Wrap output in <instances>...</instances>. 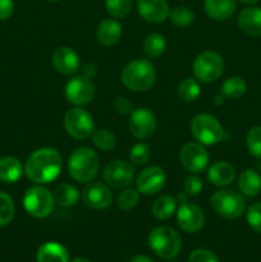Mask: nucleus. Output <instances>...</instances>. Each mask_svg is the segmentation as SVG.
Masks as SVG:
<instances>
[{
	"label": "nucleus",
	"mask_w": 261,
	"mask_h": 262,
	"mask_svg": "<svg viewBox=\"0 0 261 262\" xmlns=\"http://www.w3.org/2000/svg\"><path fill=\"white\" fill-rule=\"evenodd\" d=\"M14 216V202L9 194L0 192V227L9 224Z\"/></svg>",
	"instance_id": "f704fd0d"
},
{
	"label": "nucleus",
	"mask_w": 261,
	"mask_h": 262,
	"mask_svg": "<svg viewBox=\"0 0 261 262\" xmlns=\"http://www.w3.org/2000/svg\"><path fill=\"white\" fill-rule=\"evenodd\" d=\"M64 128L74 140H86L95 130L94 118L84 109L73 107L66 113Z\"/></svg>",
	"instance_id": "1a4fd4ad"
},
{
	"label": "nucleus",
	"mask_w": 261,
	"mask_h": 262,
	"mask_svg": "<svg viewBox=\"0 0 261 262\" xmlns=\"http://www.w3.org/2000/svg\"><path fill=\"white\" fill-rule=\"evenodd\" d=\"M238 27L243 33L252 37L261 36V8L250 7L238 15Z\"/></svg>",
	"instance_id": "6ab92c4d"
},
{
	"label": "nucleus",
	"mask_w": 261,
	"mask_h": 262,
	"mask_svg": "<svg viewBox=\"0 0 261 262\" xmlns=\"http://www.w3.org/2000/svg\"><path fill=\"white\" fill-rule=\"evenodd\" d=\"M212 210L224 219L234 220L242 216L246 210V201L243 194L233 189H220L210 200Z\"/></svg>",
	"instance_id": "39448f33"
},
{
	"label": "nucleus",
	"mask_w": 261,
	"mask_h": 262,
	"mask_svg": "<svg viewBox=\"0 0 261 262\" xmlns=\"http://www.w3.org/2000/svg\"><path fill=\"white\" fill-rule=\"evenodd\" d=\"M133 0H105L106 12L113 18H124L132 9Z\"/></svg>",
	"instance_id": "473e14b6"
},
{
	"label": "nucleus",
	"mask_w": 261,
	"mask_h": 262,
	"mask_svg": "<svg viewBox=\"0 0 261 262\" xmlns=\"http://www.w3.org/2000/svg\"><path fill=\"white\" fill-rule=\"evenodd\" d=\"M96 37L101 45L114 46L122 37V26L115 19H104L97 27Z\"/></svg>",
	"instance_id": "4be33fe9"
},
{
	"label": "nucleus",
	"mask_w": 261,
	"mask_h": 262,
	"mask_svg": "<svg viewBox=\"0 0 261 262\" xmlns=\"http://www.w3.org/2000/svg\"><path fill=\"white\" fill-rule=\"evenodd\" d=\"M147 242L153 252L164 260L177 257L182 250V238L170 227H156L150 232Z\"/></svg>",
	"instance_id": "20e7f679"
},
{
	"label": "nucleus",
	"mask_w": 261,
	"mask_h": 262,
	"mask_svg": "<svg viewBox=\"0 0 261 262\" xmlns=\"http://www.w3.org/2000/svg\"><path fill=\"white\" fill-rule=\"evenodd\" d=\"M129 262H154L148 256L146 255H137L132 258Z\"/></svg>",
	"instance_id": "c03bdc74"
},
{
	"label": "nucleus",
	"mask_w": 261,
	"mask_h": 262,
	"mask_svg": "<svg viewBox=\"0 0 261 262\" xmlns=\"http://www.w3.org/2000/svg\"><path fill=\"white\" fill-rule=\"evenodd\" d=\"M177 223L186 233H197L204 228L205 214L201 207L192 202H181L177 210Z\"/></svg>",
	"instance_id": "4468645a"
},
{
	"label": "nucleus",
	"mask_w": 261,
	"mask_h": 262,
	"mask_svg": "<svg viewBox=\"0 0 261 262\" xmlns=\"http://www.w3.org/2000/svg\"><path fill=\"white\" fill-rule=\"evenodd\" d=\"M169 19L176 27L186 28L193 23L194 15L192 10L187 7H176L169 12Z\"/></svg>",
	"instance_id": "2f4dec72"
},
{
	"label": "nucleus",
	"mask_w": 261,
	"mask_h": 262,
	"mask_svg": "<svg viewBox=\"0 0 261 262\" xmlns=\"http://www.w3.org/2000/svg\"><path fill=\"white\" fill-rule=\"evenodd\" d=\"M188 262H219V258L211 251L205 250V248H199V250H194L189 255Z\"/></svg>",
	"instance_id": "ea45409f"
},
{
	"label": "nucleus",
	"mask_w": 261,
	"mask_h": 262,
	"mask_svg": "<svg viewBox=\"0 0 261 262\" xmlns=\"http://www.w3.org/2000/svg\"><path fill=\"white\" fill-rule=\"evenodd\" d=\"M246 219H247L251 229L261 234V202H255V204L250 205V207L247 209Z\"/></svg>",
	"instance_id": "4c0bfd02"
},
{
	"label": "nucleus",
	"mask_w": 261,
	"mask_h": 262,
	"mask_svg": "<svg viewBox=\"0 0 261 262\" xmlns=\"http://www.w3.org/2000/svg\"><path fill=\"white\" fill-rule=\"evenodd\" d=\"M179 160L187 171L199 174L206 169L209 164V154L201 143L188 142L179 151Z\"/></svg>",
	"instance_id": "f8f14e48"
},
{
	"label": "nucleus",
	"mask_w": 261,
	"mask_h": 262,
	"mask_svg": "<svg viewBox=\"0 0 261 262\" xmlns=\"http://www.w3.org/2000/svg\"><path fill=\"white\" fill-rule=\"evenodd\" d=\"M23 168L17 158L5 156L0 159V181L3 183H15L22 177Z\"/></svg>",
	"instance_id": "393cba45"
},
{
	"label": "nucleus",
	"mask_w": 261,
	"mask_h": 262,
	"mask_svg": "<svg viewBox=\"0 0 261 262\" xmlns=\"http://www.w3.org/2000/svg\"><path fill=\"white\" fill-rule=\"evenodd\" d=\"M140 200V192L135 188H124L117 199V205L119 209L124 210V211H129V210L135 209Z\"/></svg>",
	"instance_id": "72a5a7b5"
},
{
	"label": "nucleus",
	"mask_w": 261,
	"mask_h": 262,
	"mask_svg": "<svg viewBox=\"0 0 261 262\" xmlns=\"http://www.w3.org/2000/svg\"><path fill=\"white\" fill-rule=\"evenodd\" d=\"M246 146L251 155L261 158V125H256L248 130L246 136Z\"/></svg>",
	"instance_id": "c9c22d12"
},
{
	"label": "nucleus",
	"mask_w": 261,
	"mask_h": 262,
	"mask_svg": "<svg viewBox=\"0 0 261 262\" xmlns=\"http://www.w3.org/2000/svg\"><path fill=\"white\" fill-rule=\"evenodd\" d=\"M135 166L124 160L110 161L102 171L105 183L114 189H124L135 178Z\"/></svg>",
	"instance_id": "9d476101"
},
{
	"label": "nucleus",
	"mask_w": 261,
	"mask_h": 262,
	"mask_svg": "<svg viewBox=\"0 0 261 262\" xmlns=\"http://www.w3.org/2000/svg\"><path fill=\"white\" fill-rule=\"evenodd\" d=\"M235 178V169L227 161H217L210 166L207 171V179L216 187H225L233 183Z\"/></svg>",
	"instance_id": "aec40b11"
},
{
	"label": "nucleus",
	"mask_w": 261,
	"mask_h": 262,
	"mask_svg": "<svg viewBox=\"0 0 261 262\" xmlns=\"http://www.w3.org/2000/svg\"><path fill=\"white\" fill-rule=\"evenodd\" d=\"M177 210V200L170 194H163L159 197L151 207V212L159 220H168L173 216Z\"/></svg>",
	"instance_id": "bb28decb"
},
{
	"label": "nucleus",
	"mask_w": 261,
	"mask_h": 262,
	"mask_svg": "<svg viewBox=\"0 0 261 262\" xmlns=\"http://www.w3.org/2000/svg\"><path fill=\"white\" fill-rule=\"evenodd\" d=\"M166 41L161 33H148L143 40V53L150 59L159 58L165 51Z\"/></svg>",
	"instance_id": "cd10ccee"
},
{
	"label": "nucleus",
	"mask_w": 261,
	"mask_h": 262,
	"mask_svg": "<svg viewBox=\"0 0 261 262\" xmlns=\"http://www.w3.org/2000/svg\"><path fill=\"white\" fill-rule=\"evenodd\" d=\"M54 200H55V204L61 207H73L78 202L79 192L73 184L61 183L55 188Z\"/></svg>",
	"instance_id": "a878e982"
},
{
	"label": "nucleus",
	"mask_w": 261,
	"mask_h": 262,
	"mask_svg": "<svg viewBox=\"0 0 261 262\" xmlns=\"http://www.w3.org/2000/svg\"><path fill=\"white\" fill-rule=\"evenodd\" d=\"M238 2L243 3V4H248V5H251V4H255V3H257L258 0H238Z\"/></svg>",
	"instance_id": "a18cd8bd"
},
{
	"label": "nucleus",
	"mask_w": 261,
	"mask_h": 262,
	"mask_svg": "<svg viewBox=\"0 0 261 262\" xmlns=\"http://www.w3.org/2000/svg\"><path fill=\"white\" fill-rule=\"evenodd\" d=\"M156 125L158 122L155 114L147 107H138L130 113L128 128L133 137L138 140H146L151 137L156 130Z\"/></svg>",
	"instance_id": "ddd939ff"
},
{
	"label": "nucleus",
	"mask_w": 261,
	"mask_h": 262,
	"mask_svg": "<svg viewBox=\"0 0 261 262\" xmlns=\"http://www.w3.org/2000/svg\"><path fill=\"white\" fill-rule=\"evenodd\" d=\"M170 262H173V261H170Z\"/></svg>",
	"instance_id": "09e8293b"
},
{
	"label": "nucleus",
	"mask_w": 261,
	"mask_h": 262,
	"mask_svg": "<svg viewBox=\"0 0 261 262\" xmlns=\"http://www.w3.org/2000/svg\"><path fill=\"white\" fill-rule=\"evenodd\" d=\"M71 262H91V261H89L87 258H84V257H77V258H74V260H72Z\"/></svg>",
	"instance_id": "49530a36"
},
{
	"label": "nucleus",
	"mask_w": 261,
	"mask_h": 262,
	"mask_svg": "<svg viewBox=\"0 0 261 262\" xmlns=\"http://www.w3.org/2000/svg\"><path fill=\"white\" fill-rule=\"evenodd\" d=\"M224 72V60L215 51H202L193 61V74L197 81L202 83H211Z\"/></svg>",
	"instance_id": "6e6552de"
},
{
	"label": "nucleus",
	"mask_w": 261,
	"mask_h": 262,
	"mask_svg": "<svg viewBox=\"0 0 261 262\" xmlns=\"http://www.w3.org/2000/svg\"><path fill=\"white\" fill-rule=\"evenodd\" d=\"M238 188L243 196L256 197L261 192V174L253 169H246L240 174Z\"/></svg>",
	"instance_id": "b1692460"
},
{
	"label": "nucleus",
	"mask_w": 261,
	"mask_h": 262,
	"mask_svg": "<svg viewBox=\"0 0 261 262\" xmlns=\"http://www.w3.org/2000/svg\"><path fill=\"white\" fill-rule=\"evenodd\" d=\"M202 189V181L197 176H189L183 182V191L187 196H197Z\"/></svg>",
	"instance_id": "58836bf2"
},
{
	"label": "nucleus",
	"mask_w": 261,
	"mask_h": 262,
	"mask_svg": "<svg viewBox=\"0 0 261 262\" xmlns=\"http://www.w3.org/2000/svg\"><path fill=\"white\" fill-rule=\"evenodd\" d=\"M166 176L159 166H148L143 169L137 177V191L145 196H153L164 188Z\"/></svg>",
	"instance_id": "2eb2a0df"
},
{
	"label": "nucleus",
	"mask_w": 261,
	"mask_h": 262,
	"mask_svg": "<svg viewBox=\"0 0 261 262\" xmlns=\"http://www.w3.org/2000/svg\"><path fill=\"white\" fill-rule=\"evenodd\" d=\"M191 133L194 140L205 146L216 145L224 138V128L210 114L196 115L191 122Z\"/></svg>",
	"instance_id": "423d86ee"
},
{
	"label": "nucleus",
	"mask_w": 261,
	"mask_h": 262,
	"mask_svg": "<svg viewBox=\"0 0 261 262\" xmlns=\"http://www.w3.org/2000/svg\"><path fill=\"white\" fill-rule=\"evenodd\" d=\"M95 74H96V67H95L94 64H86V66L82 68V76L87 77V78L91 79Z\"/></svg>",
	"instance_id": "37998d69"
},
{
	"label": "nucleus",
	"mask_w": 261,
	"mask_h": 262,
	"mask_svg": "<svg viewBox=\"0 0 261 262\" xmlns=\"http://www.w3.org/2000/svg\"><path fill=\"white\" fill-rule=\"evenodd\" d=\"M206 14L215 20H227L235 13V0H205Z\"/></svg>",
	"instance_id": "412c9836"
},
{
	"label": "nucleus",
	"mask_w": 261,
	"mask_h": 262,
	"mask_svg": "<svg viewBox=\"0 0 261 262\" xmlns=\"http://www.w3.org/2000/svg\"><path fill=\"white\" fill-rule=\"evenodd\" d=\"M37 262H69V252L58 242H46L40 246L36 255Z\"/></svg>",
	"instance_id": "5701e85b"
},
{
	"label": "nucleus",
	"mask_w": 261,
	"mask_h": 262,
	"mask_svg": "<svg viewBox=\"0 0 261 262\" xmlns=\"http://www.w3.org/2000/svg\"><path fill=\"white\" fill-rule=\"evenodd\" d=\"M114 105V109L118 114L120 115H130V113L133 112V105L127 97H123V96H118L117 99L114 100L113 102Z\"/></svg>",
	"instance_id": "a19ab883"
},
{
	"label": "nucleus",
	"mask_w": 261,
	"mask_h": 262,
	"mask_svg": "<svg viewBox=\"0 0 261 262\" xmlns=\"http://www.w3.org/2000/svg\"><path fill=\"white\" fill-rule=\"evenodd\" d=\"M120 78L127 89L135 92H145L155 83V67L147 59H135L123 68Z\"/></svg>",
	"instance_id": "f03ea898"
},
{
	"label": "nucleus",
	"mask_w": 261,
	"mask_h": 262,
	"mask_svg": "<svg viewBox=\"0 0 261 262\" xmlns=\"http://www.w3.org/2000/svg\"><path fill=\"white\" fill-rule=\"evenodd\" d=\"M25 210L33 217L44 219L53 212L55 206L54 194L48 188L41 186L31 187L23 197Z\"/></svg>",
	"instance_id": "0eeeda50"
},
{
	"label": "nucleus",
	"mask_w": 261,
	"mask_h": 262,
	"mask_svg": "<svg viewBox=\"0 0 261 262\" xmlns=\"http://www.w3.org/2000/svg\"><path fill=\"white\" fill-rule=\"evenodd\" d=\"M130 163L135 165H145L151 158V148L146 143H136L129 152Z\"/></svg>",
	"instance_id": "e433bc0d"
},
{
	"label": "nucleus",
	"mask_w": 261,
	"mask_h": 262,
	"mask_svg": "<svg viewBox=\"0 0 261 262\" xmlns=\"http://www.w3.org/2000/svg\"><path fill=\"white\" fill-rule=\"evenodd\" d=\"M200 83L194 78H186L179 83L178 96L184 102H193L200 96Z\"/></svg>",
	"instance_id": "7c9ffc66"
},
{
	"label": "nucleus",
	"mask_w": 261,
	"mask_h": 262,
	"mask_svg": "<svg viewBox=\"0 0 261 262\" xmlns=\"http://www.w3.org/2000/svg\"><path fill=\"white\" fill-rule=\"evenodd\" d=\"M14 12V2L13 0H0V20L10 18Z\"/></svg>",
	"instance_id": "79ce46f5"
},
{
	"label": "nucleus",
	"mask_w": 261,
	"mask_h": 262,
	"mask_svg": "<svg viewBox=\"0 0 261 262\" xmlns=\"http://www.w3.org/2000/svg\"><path fill=\"white\" fill-rule=\"evenodd\" d=\"M92 143L95 145V147L100 151H112L113 148L117 145V140H115V136L113 135V132H110L106 128H100V129L94 130L92 133Z\"/></svg>",
	"instance_id": "c756f323"
},
{
	"label": "nucleus",
	"mask_w": 261,
	"mask_h": 262,
	"mask_svg": "<svg viewBox=\"0 0 261 262\" xmlns=\"http://www.w3.org/2000/svg\"><path fill=\"white\" fill-rule=\"evenodd\" d=\"M64 94L71 104L76 106H84L94 100L95 87L91 79L79 74L67 82Z\"/></svg>",
	"instance_id": "9b49d317"
},
{
	"label": "nucleus",
	"mask_w": 261,
	"mask_h": 262,
	"mask_svg": "<svg viewBox=\"0 0 261 262\" xmlns=\"http://www.w3.org/2000/svg\"><path fill=\"white\" fill-rule=\"evenodd\" d=\"M61 171V156L55 148L44 147L33 151L27 159L25 173L31 182L46 184L56 179Z\"/></svg>",
	"instance_id": "f257e3e1"
},
{
	"label": "nucleus",
	"mask_w": 261,
	"mask_h": 262,
	"mask_svg": "<svg viewBox=\"0 0 261 262\" xmlns=\"http://www.w3.org/2000/svg\"><path fill=\"white\" fill-rule=\"evenodd\" d=\"M247 91V83L242 77H229L222 84L223 96L230 100H237L242 97Z\"/></svg>",
	"instance_id": "c85d7f7f"
},
{
	"label": "nucleus",
	"mask_w": 261,
	"mask_h": 262,
	"mask_svg": "<svg viewBox=\"0 0 261 262\" xmlns=\"http://www.w3.org/2000/svg\"><path fill=\"white\" fill-rule=\"evenodd\" d=\"M82 200L89 209L105 210L112 205L113 194L107 186L92 182L87 184L82 191Z\"/></svg>",
	"instance_id": "dca6fc26"
},
{
	"label": "nucleus",
	"mask_w": 261,
	"mask_h": 262,
	"mask_svg": "<svg viewBox=\"0 0 261 262\" xmlns=\"http://www.w3.org/2000/svg\"><path fill=\"white\" fill-rule=\"evenodd\" d=\"M53 66L59 73L72 76L79 69V56L68 46H60L53 53Z\"/></svg>",
	"instance_id": "a211bd4d"
},
{
	"label": "nucleus",
	"mask_w": 261,
	"mask_h": 262,
	"mask_svg": "<svg viewBox=\"0 0 261 262\" xmlns=\"http://www.w3.org/2000/svg\"><path fill=\"white\" fill-rule=\"evenodd\" d=\"M138 14L150 23H161L169 17L166 0H137Z\"/></svg>",
	"instance_id": "f3484780"
},
{
	"label": "nucleus",
	"mask_w": 261,
	"mask_h": 262,
	"mask_svg": "<svg viewBox=\"0 0 261 262\" xmlns=\"http://www.w3.org/2000/svg\"><path fill=\"white\" fill-rule=\"evenodd\" d=\"M48 2H51V3H55V2H59V0H48Z\"/></svg>",
	"instance_id": "de8ad7c7"
},
{
	"label": "nucleus",
	"mask_w": 261,
	"mask_h": 262,
	"mask_svg": "<svg viewBox=\"0 0 261 262\" xmlns=\"http://www.w3.org/2000/svg\"><path fill=\"white\" fill-rule=\"evenodd\" d=\"M100 169L99 156L92 148L78 147L68 159L69 176L79 183H90Z\"/></svg>",
	"instance_id": "7ed1b4c3"
}]
</instances>
